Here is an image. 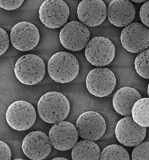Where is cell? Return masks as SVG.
I'll return each instance as SVG.
<instances>
[{"instance_id": "cell-1", "label": "cell", "mask_w": 149, "mask_h": 160, "mask_svg": "<svg viewBox=\"0 0 149 160\" xmlns=\"http://www.w3.org/2000/svg\"><path fill=\"white\" fill-rule=\"evenodd\" d=\"M40 118L44 122L56 124L66 118L70 111L67 98L60 92H48L41 97L37 105Z\"/></svg>"}, {"instance_id": "cell-2", "label": "cell", "mask_w": 149, "mask_h": 160, "mask_svg": "<svg viewBox=\"0 0 149 160\" xmlns=\"http://www.w3.org/2000/svg\"><path fill=\"white\" fill-rule=\"evenodd\" d=\"M79 65L77 59L71 53L58 52L50 58L48 64V71L50 78L60 83H66L77 77Z\"/></svg>"}, {"instance_id": "cell-3", "label": "cell", "mask_w": 149, "mask_h": 160, "mask_svg": "<svg viewBox=\"0 0 149 160\" xmlns=\"http://www.w3.org/2000/svg\"><path fill=\"white\" fill-rule=\"evenodd\" d=\"M45 73V65L44 61L33 54L22 56L15 65V75L24 84L34 85L38 83L43 79Z\"/></svg>"}, {"instance_id": "cell-4", "label": "cell", "mask_w": 149, "mask_h": 160, "mask_svg": "<svg viewBox=\"0 0 149 160\" xmlns=\"http://www.w3.org/2000/svg\"><path fill=\"white\" fill-rule=\"evenodd\" d=\"M7 122L9 126L18 131L30 128L37 118L36 110L28 102L18 101L11 104L6 114Z\"/></svg>"}, {"instance_id": "cell-5", "label": "cell", "mask_w": 149, "mask_h": 160, "mask_svg": "<svg viewBox=\"0 0 149 160\" xmlns=\"http://www.w3.org/2000/svg\"><path fill=\"white\" fill-rule=\"evenodd\" d=\"M59 38L65 48L70 51H78L86 46L90 33L88 28L81 22L72 21L61 29Z\"/></svg>"}, {"instance_id": "cell-6", "label": "cell", "mask_w": 149, "mask_h": 160, "mask_svg": "<svg viewBox=\"0 0 149 160\" xmlns=\"http://www.w3.org/2000/svg\"><path fill=\"white\" fill-rule=\"evenodd\" d=\"M116 49L110 40L105 37H96L88 42L85 50L86 58L93 66L104 67L111 62Z\"/></svg>"}, {"instance_id": "cell-7", "label": "cell", "mask_w": 149, "mask_h": 160, "mask_svg": "<svg viewBox=\"0 0 149 160\" xmlns=\"http://www.w3.org/2000/svg\"><path fill=\"white\" fill-rule=\"evenodd\" d=\"M86 85L90 94L98 98H104L110 95L114 90L116 78L110 69L97 68L89 73Z\"/></svg>"}, {"instance_id": "cell-8", "label": "cell", "mask_w": 149, "mask_h": 160, "mask_svg": "<svg viewBox=\"0 0 149 160\" xmlns=\"http://www.w3.org/2000/svg\"><path fill=\"white\" fill-rule=\"evenodd\" d=\"M78 136L84 140L97 141L105 134V121L102 115L94 111H87L80 115L75 126Z\"/></svg>"}, {"instance_id": "cell-9", "label": "cell", "mask_w": 149, "mask_h": 160, "mask_svg": "<svg viewBox=\"0 0 149 160\" xmlns=\"http://www.w3.org/2000/svg\"><path fill=\"white\" fill-rule=\"evenodd\" d=\"M39 14L40 20L46 27L56 29L65 25L70 13L64 1L47 0L41 5Z\"/></svg>"}, {"instance_id": "cell-10", "label": "cell", "mask_w": 149, "mask_h": 160, "mask_svg": "<svg viewBox=\"0 0 149 160\" xmlns=\"http://www.w3.org/2000/svg\"><path fill=\"white\" fill-rule=\"evenodd\" d=\"M120 39L126 50L130 53H140L149 46V29L140 23H132L122 30Z\"/></svg>"}, {"instance_id": "cell-11", "label": "cell", "mask_w": 149, "mask_h": 160, "mask_svg": "<svg viewBox=\"0 0 149 160\" xmlns=\"http://www.w3.org/2000/svg\"><path fill=\"white\" fill-rule=\"evenodd\" d=\"M10 41L12 45L21 51L32 50L40 40V33L37 27L30 22H22L15 25L11 30Z\"/></svg>"}, {"instance_id": "cell-12", "label": "cell", "mask_w": 149, "mask_h": 160, "mask_svg": "<svg viewBox=\"0 0 149 160\" xmlns=\"http://www.w3.org/2000/svg\"><path fill=\"white\" fill-rule=\"evenodd\" d=\"M49 136L52 145L61 151H67L73 148L78 139L76 128L67 121L54 124L49 130Z\"/></svg>"}, {"instance_id": "cell-13", "label": "cell", "mask_w": 149, "mask_h": 160, "mask_svg": "<svg viewBox=\"0 0 149 160\" xmlns=\"http://www.w3.org/2000/svg\"><path fill=\"white\" fill-rule=\"evenodd\" d=\"M26 156L32 160H42L51 152L52 144L46 134L41 131H33L23 140L22 146Z\"/></svg>"}, {"instance_id": "cell-14", "label": "cell", "mask_w": 149, "mask_h": 160, "mask_svg": "<svg viewBox=\"0 0 149 160\" xmlns=\"http://www.w3.org/2000/svg\"><path fill=\"white\" fill-rule=\"evenodd\" d=\"M146 133V128L136 123L132 116L120 120L116 127V136L118 142L129 147L136 146L142 142Z\"/></svg>"}, {"instance_id": "cell-15", "label": "cell", "mask_w": 149, "mask_h": 160, "mask_svg": "<svg viewBox=\"0 0 149 160\" xmlns=\"http://www.w3.org/2000/svg\"><path fill=\"white\" fill-rule=\"evenodd\" d=\"M107 9L103 1L100 0L82 1L77 8L78 19L87 26H98L105 21Z\"/></svg>"}, {"instance_id": "cell-16", "label": "cell", "mask_w": 149, "mask_h": 160, "mask_svg": "<svg viewBox=\"0 0 149 160\" xmlns=\"http://www.w3.org/2000/svg\"><path fill=\"white\" fill-rule=\"evenodd\" d=\"M107 16L114 25L123 27L130 24L134 19L136 9L130 1L114 0L108 6Z\"/></svg>"}, {"instance_id": "cell-17", "label": "cell", "mask_w": 149, "mask_h": 160, "mask_svg": "<svg viewBox=\"0 0 149 160\" xmlns=\"http://www.w3.org/2000/svg\"><path fill=\"white\" fill-rule=\"evenodd\" d=\"M142 96L135 88L129 87L122 88L115 94L113 105L117 113L124 116H131L132 109L136 102Z\"/></svg>"}, {"instance_id": "cell-18", "label": "cell", "mask_w": 149, "mask_h": 160, "mask_svg": "<svg viewBox=\"0 0 149 160\" xmlns=\"http://www.w3.org/2000/svg\"><path fill=\"white\" fill-rule=\"evenodd\" d=\"M101 151L92 141L82 140L74 145L72 150L73 160H100Z\"/></svg>"}, {"instance_id": "cell-19", "label": "cell", "mask_w": 149, "mask_h": 160, "mask_svg": "<svg viewBox=\"0 0 149 160\" xmlns=\"http://www.w3.org/2000/svg\"><path fill=\"white\" fill-rule=\"evenodd\" d=\"M132 117L136 123L144 127H149V98L137 101L132 109Z\"/></svg>"}, {"instance_id": "cell-20", "label": "cell", "mask_w": 149, "mask_h": 160, "mask_svg": "<svg viewBox=\"0 0 149 160\" xmlns=\"http://www.w3.org/2000/svg\"><path fill=\"white\" fill-rule=\"evenodd\" d=\"M100 160H130L126 149L120 145L112 144L104 148Z\"/></svg>"}, {"instance_id": "cell-21", "label": "cell", "mask_w": 149, "mask_h": 160, "mask_svg": "<svg viewBox=\"0 0 149 160\" xmlns=\"http://www.w3.org/2000/svg\"><path fill=\"white\" fill-rule=\"evenodd\" d=\"M137 74L144 78L149 79V49L143 51L137 55L135 61Z\"/></svg>"}, {"instance_id": "cell-22", "label": "cell", "mask_w": 149, "mask_h": 160, "mask_svg": "<svg viewBox=\"0 0 149 160\" xmlns=\"http://www.w3.org/2000/svg\"><path fill=\"white\" fill-rule=\"evenodd\" d=\"M132 160H149V142H142L135 147Z\"/></svg>"}, {"instance_id": "cell-23", "label": "cell", "mask_w": 149, "mask_h": 160, "mask_svg": "<svg viewBox=\"0 0 149 160\" xmlns=\"http://www.w3.org/2000/svg\"><path fill=\"white\" fill-rule=\"evenodd\" d=\"M9 45V39L8 34L4 29L0 27V56L6 52Z\"/></svg>"}, {"instance_id": "cell-24", "label": "cell", "mask_w": 149, "mask_h": 160, "mask_svg": "<svg viewBox=\"0 0 149 160\" xmlns=\"http://www.w3.org/2000/svg\"><path fill=\"white\" fill-rule=\"evenodd\" d=\"M23 0L21 1H7L0 0V7L7 10H13L19 8L23 3Z\"/></svg>"}, {"instance_id": "cell-25", "label": "cell", "mask_w": 149, "mask_h": 160, "mask_svg": "<svg viewBox=\"0 0 149 160\" xmlns=\"http://www.w3.org/2000/svg\"><path fill=\"white\" fill-rule=\"evenodd\" d=\"M139 15L140 19L143 24L149 28V1H146L142 5Z\"/></svg>"}, {"instance_id": "cell-26", "label": "cell", "mask_w": 149, "mask_h": 160, "mask_svg": "<svg viewBox=\"0 0 149 160\" xmlns=\"http://www.w3.org/2000/svg\"><path fill=\"white\" fill-rule=\"evenodd\" d=\"M11 152L9 146L0 141V160H11Z\"/></svg>"}, {"instance_id": "cell-27", "label": "cell", "mask_w": 149, "mask_h": 160, "mask_svg": "<svg viewBox=\"0 0 149 160\" xmlns=\"http://www.w3.org/2000/svg\"><path fill=\"white\" fill-rule=\"evenodd\" d=\"M132 2H134L136 3H140L146 2V0H132Z\"/></svg>"}, {"instance_id": "cell-28", "label": "cell", "mask_w": 149, "mask_h": 160, "mask_svg": "<svg viewBox=\"0 0 149 160\" xmlns=\"http://www.w3.org/2000/svg\"><path fill=\"white\" fill-rule=\"evenodd\" d=\"M51 160H69L65 158H55Z\"/></svg>"}, {"instance_id": "cell-29", "label": "cell", "mask_w": 149, "mask_h": 160, "mask_svg": "<svg viewBox=\"0 0 149 160\" xmlns=\"http://www.w3.org/2000/svg\"><path fill=\"white\" fill-rule=\"evenodd\" d=\"M147 93H148V96L149 97V85H148V86Z\"/></svg>"}, {"instance_id": "cell-30", "label": "cell", "mask_w": 149, "mask_h": 160, "mask_svg": "<svg viewBox=\"0 0 149 160\" xmlns=\"http://www.w3.org/2000/svg\"><path fill=\"white\" fill-rule=\"evenodd\" d=\"M14 160H26L23 159H15Z\"/></svg>"}]
</instances>
